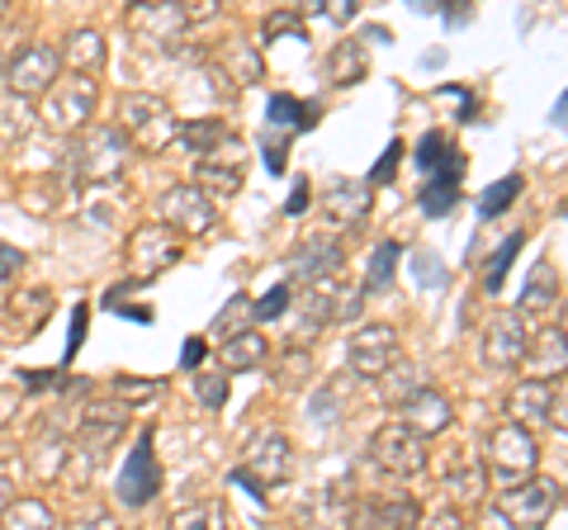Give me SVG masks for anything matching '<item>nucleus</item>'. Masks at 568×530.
<instances>
[{
	"instance_id": "obj_57",
	"label": "nucleus",
	"mask_w": 568,
	"mask_h": 530,
	"mask_svg": "<svg viewBox=\"0 0 568 530\" xmlns=\"http://www.w3.org/2000/svg\"><path fill=\"white\" fill-rule=\"evenodd\" d=\"M0 85H6V58H0Z\"/></svg>"
},
{
	"instance_id": "obj_56",
	"label": "nucleus",
	"mask_w": 568,
	"mask_h": 530,
	"mask_svg": "<svg viewBox=\"0 0 568 530\" xmlns=\"http://www.w3.org/2000/svg\"><path fill=\"white\" fill-rule=\"evenodd\" d=\"M6 14H10V0H0V20H6Z\"/></svg>"
},
{
	"instance_id": "obj_34",
	"label": "nucleus",
	"mask_w": 568,
	"mask_h": 530,
	"mask_svg": "<svg viewBox=\"0 0 568 530\" xmlns=\"http://www.w3.org/2000/svg\"><path fill=\"white\" fill-rule=\"evenodd\" d=\"M526 360H536L545 375H564V360H568V350H564V327H549L540 332V342L536 346H526Z\"/></svg>"
},
{
	"instance_id": "obj_7",
	"label": "nucleus",
	"mask_w": 568,
	"mask_h": 530,
	"mask_svg": "<svg viewBox=\"0 0 568 530\" xmlns=\"http://www.w3.org/2000/svg\"><path fill=\"white\" fill-rule=\"evenodd\" d=\"M559 502H564V488L555 479H530L497 498V517H503L507 530H545Z\"/></svg>"
},
{
	"instance_id": "obj_37",
	"label": "nucleus",
	"mask_w": 568,
	"mask_h": 530,
	"mask_svg": "<svg viewBox=\"0 0 568 530\" xmlns=\"http://www.w3.org/2000/svg\"><path fill=\"white\" fill-rule=\"evenodd\" d=\"M394 271H398V246H394V242H384L379 252L369 256V275H365L361 294H379V289H388V285H394Z\"/></svg>"
},
{
	"instance_id": "obj_41",
	"label": "nucleus",
	"mask_w": 568,
	"mask_h": 530,
	"mask_svg": "<svg viewBox=\"0 0 568 530\" xmlns=\"http://www.w3.org/2000/svg\"><path fill=\"white\" fill-rule=\"evenodd\" d=\"M521 252V233H511L503 246H497V252H493V261H488V275H484V289L488 294H497V289H503V279H507V265H511V256H517Z\"/></svg>"
},
{
	"instance_id": "obj_33",
	"label": "nucleus",
	"mask_w": 568,
	"mask_h": 530,
	"mask_svg": "<svg viewBox=\"0 0 568 530\" xmlns=\"http://www.w3.org/2000/svg\"><path fill=\"white\" fill-rule=\"evenodd\" d=\"M417 521H422V511L407 492L375 502V530H417Z\"/></svg>"
},
{
	"instance_id": "obj_23",
	"label": "nucleus",
	"mask_w": 568,
	"mask_h": 530,
	"mask_svg": "<svg viewBox=\"0 0 568 530\" xmlns=\"http://www.w3.org/2000/svg\"><path fill=\"white\" fill-rule=\"evenodd\" d=\"M265 356H271V342H265L256 327L227 332L223 346H219L223 369H237V375H242V369H261V365H265Z\"/></svg>"
},
{
	"instance_id": "obj_21",
	"label": "nucleus",
	"mask_w": 568,
	"mask_h": 530,
	"mask_svg": "<svg viewBox=\"0 0 568 530\" xmlns=\"http://www.w3.org/2000/svg\"><path fill=\"white\" fill-rule=\"evenodd\" d=\"M58 62L67 67V77H95L104 67V33L100 29H71Z\"/></svg>"
},
{
	"instance_id": "obj_1",
	"label": "nucleus",
	"mask_w": 568,
	"mask_h": 530,
	"mask_svg": "<svg viewBox=\"0 0 568 530\" xmlns=\"http://www.w3.org/2000/svg\"><path fill=\"white\" fill-rule=\"evenodd\" d=\"M133 162V143L119 133V123H91L71 137V152H67V166L81 175L85 185H110L119 181Z\"/></svg>"
},
{
	"instance_id": "obj_48",
	"label": "nucleus",
	"mask_w": 568,
	"mask_h": 530,
	"mask_svg": "<svg viewBox=\"0 0 568 530\" xmlns=\"http://www.w3.org/2000/svg\"><path fill=\"white\" fill-rule=\"evenodd\" d=\"M152 394V379H114V398L129 402V398H148Z\"/></svg>"
},
{
	"instance_id": "obj_20",
	"label": "nucleus",
	"mask_w": 568,
	"mask_h": 530,
	"mask_svg": "<svg viewBox=\"0 0 568 530\" xmlns=\"http://www.w3.org/2000/svg\"><path fill=\"white\" fill-rule=\"evenodd\" d=\"M484 483H488L484 459H469L465 450H455L450 465H446V492H450V502H455L459 517H465L469 507L484 502Z\"/></svg>"
},
{
	"instance_id": "obj_51",
	"label": "nucleus",
	"mask_w": 568,
	"mask_h": 530,
	"mask_svg": "<svg viewBox=\"0 0 568 530\" xmlns=\"http://www.w3.org/2000/svg\"><path fill=\"white\" fill-rule=\"evenodd\" d=\"M77 530H119V517L114 511H91V517H81Z\"/></svg>"
},
{
	"instance_id": "obj_4",
	"label": "nucleus",
	"mask_w": 568,
	"mask_h": 530,
	"mask_svg": "<svg viewBox=\"0 0 568 530\" xmlns=\"http://www.w3.org/2000/svg\"><path fill=\"white\" fill-rule=\"evenodd\" d=\"M95 104H100V81H91V77H58L52 81V91L43 95L39 119L48 123L52 133L77 137L81 129H91Z\"/></svg>"
},
{
	"instance_id": "obj_31",
	"label": "nucleus",
	"mask_w": 568,
	"mask_h": 530,
	"mask_svg": "<svg viewBox=\"0 0 568 530\" xmlns=\"http://www.w3.org/2000/svg\"><path fill=\"white\" fill-rule=\"evenodd\" d=\"M365 72H369L365 43L346 39V43H336V48H332V58H327V77H332V85H355V81H365Z\"/></svg>"
},
{
	"instance_id": "obj_17",
	"label": "nucleus",
	"mask_w": 568,
	"mask_h": 530,
	"mask_svg": "<svg viewBox=\"0 0 568 530\" xmlns=\"http://www.w3.org/2000/svg\"><path fill=\"white\" fill-rule=\"evenodd\" d=\"M342 265H346L342 242L327 237V233H317V237H308V242L294 252L290 271H294L298 285H323V279H336V275H342Z\"/></svg>"
},
{
	"instance_id": "obj_53",
	"label": "nucleus",
	"mask_w": 568,
	"mask_h": 530,
	"mask_svg": "<svg viewBox=\"0 0 568 530\" xmlns=\"http://www.w3.org/2000/svg\"><path fill=\"white\" fill-rule=\"evenodd\" d=\"M10 502H14V479H10V473H0V517H6Z\"/></svg>"
},
{
	"instance_id": "obj_2",
	"label": "nucleus",
	"mask_w": 568,
	"mask_h": 530,
	"mask_svg": "<svg viewBox=\"0 0 568 530\" xmlns=\"http://www.w3.org/2000/svg\"><path fill=\"white\" fill-rule=\"evenodd\" d=\"M540 469V446H536V431L517 427V421H503L488 446H484V473L497 483V488H517V483H530Z\"/></svg>"
},
{
	"instance_id": "obj_14",
	"label": "nucleus",
	"mask_w": 568,
	"mask_h": 530,
	"mask_svg": "<svg viewBox=\"0 0 568 530\" xmlns=\"http://www.w3.org/2000/svg\"><path fill=\"white\" fill-rule=\"evenodd\" d=\"M526 323L511 308H497L488 317V327H484V342H478V350H484V365L488 369H511V365H521L526 360Z\"/></svg>"
},
{
	"instance_id": "obj_5",
	"label": "nucleus",
	"mask_w": 568,
	"mask_h": 530,
	"mask_svg": "<svg viewBox=\"0 0 568 530\" xmlns=\"http://www.w3.org/2000/svg\"><path fill=\"white\" fill-rule=\"evenodd\" d=\"M294 473V446H290V436L275 431V427H261L252 440H246V450H242V469L233 473L237 483L246 488H280L284 479Z\"/></svg>"
},
{
	"instance_id": "obj_35",
	"label": "nucleus",
	"mask_w": 568,
	"mask_h": 530,
	"mask_svg": "<svg viewBox=\"0 0 568 530\" xmlns=\"http://www.w3.org/2000/svg\"><path fill=\"white\" fill-rule=\"evenodd\" d=\"M308 375H313V356L304 346H290L284 350V360H280V369H275V388L280 394H298Z\"/></svg>"
},
{
	"instance_id": "obj_29",
	"label": "nucleus",
	"mask_w": 568,
	"mask_h": 530,
	"mask_svg": "<svg viewBox=\"0 0 568 530\" xmlns=\"http://www.w3.org/2000/svg\"><path fill=\"white\" fill-rule=\"evenodd\" d=\"M33 123H39V114H33V100H20V95L0 91V143H20V137L33 133Z\"/></svg>"
},
{
	"instance_id": "obj_52",
	"label": "nucleus",
	"mask_w": 568,
	"mask_h": 530,
	"mask_svg": "<svg viewBox=\"0 0 568 530\" xmlns=\"http://www.w3.org/2000/svg\"><path fill=\"white\" fill-rule=\"evenodd\" d=\"M398 156H403V143H394V147H388V152H384V162L375 166V175H369V181H375V185H379V181H388V171H394V166H398Z\"/></svg>"
},
{
	"instance_id": "obj_9",
	"label": "nucleus",
	"mask_w": 568,
	"mask_h": 530,
	"mask_svg": "<svg viewBox=\"0 0 568 530\" xmlns=\"http://www.w3.org/2000/svg\"><path fill=\"white\" fill-rule=\"evenodd\" d=\"M58 77H62V62H58V48L52 43H24L6 62V91L20 100H43Z\"/></svg>"
},
{
	"instance_id": "obj_22",
	"label": "nucleus",
	"mask_w": 568,
	"mask_h": 530,
	"mask_svg": "<svg viewBox=\"0 0 568 530\" xmlns=\"http://www.w3.org/2000/svg\"><path fill=\"white\" fill-rule=\"evenodd\" d=\"M213 67L233 81V85H256L265 77V58H261V48L256 43H242V39H227L219 48V58H213Z\"/></svg>"
},
{
	"instance_id": "obj_18",
	"label": "nucleus",
	"mask_w": 568,
	"mask_h": 530,
	"mask_svg": "<svg viewBox=\"0 0 568 530\" xmlns=\"http://www.w3.org/2000/svg\"><path fill=\"white\" fill-rule=\"evenodd\" d=\"M555 402H559V384H549V379H521V384H511V394H507V412H511L517 427L536 431V427H549V412H555Z\"/></svg>"
},
{
	"instance_id": "obj_8",
	"label": "nucleus",
	"mask_w": 568,
	"mask_h": 530,
	"mask_svg": "<svg viewBox=\"0 0 568 530\" xmlns=\"http://www.w3.org/2000/svg\"><path fill=\"white\" fill-rule=\"evenodd\" d=\"M156 208H162V223L175 237H209L219 227V204L200 185H166Z\"/></svg>"
},
{
	"instance_id": "obj_54",
	"label": "nucleus",
	"mask_w": 568,
	"mask_h": 530,
	"mask_svg": "<svg viewBox=\"0 0 568 530\" xmlns=\"http://www.w3.org/2000/svg\"><path fill=\"white\" fill-rule=\"evenodd\" d=\"M200 356H204V342H200V337H190V342H185V365L194 369V365H200Z\"/></svg>"
},
{
	"instance_id": "obj_55",
	"label": "nucleus",
	"mask_w": 568,
	"mask_h": 530,
	"mask_svg": "<svg viewBox=\"0 0 568 530\" xmlns=\"http://www.w3.org/2000/svg\"><path fill=\"white\" fill-rule=\"evenodd\" d=\"M304 204H308V181H298V185H294V200H290V214H298Z\"/></svg>"
},
{
	"instance_id": "obj_45",
	"label": "nucleus",
	"mask_w": 568,
	"mask_h": 530,
	"mask_svg": "<svg viewBox=\"0 0 568 530\" xmlns=\"http://www.w3.org/2000/svg\"><path fill=\"white\" fill-rule=\"evenodd\" d=\"M308 14H323L327 24H351L355 20V0H323V6H308Z\"/></svg>"
},
{
	"instance_id": "obj_30",
	"label": "nucleus",
	"mask_w": 568,
	"mask_h": 530,
	"mask_svg": "<svg viewBox=\"0 0 568 530\" xmlns=\"http://www.w3.org/2000/svg\"><path fill=\"white\" fill-rule=\"evenodd\" d=\"M0 530H58V517L43 498H14L0 517Z\"/></svg>"
},
{
	"instance_id": "obj_19",
	"label": "nucleus",
	"mask_w": 568,
	"mask_h": 530,
	"mask_svg": "<svg viewBox=\"0 0 568 530\" xmlns=\"http://www.w3.org/2000/svg\"><path fill=\"white\" fill-rule=\"evenodd\" d=\"M129 24H133L148 43H156V48H171V43L190 29V24H185V10H181V6H166V0H152V6H133V10H129Z\"/></svg>"
},
{
	"instance_id": "obj_47",
	"label": "nucleus",
	"mask_w": 568,
	"mask_h": 530,
	"mask_svg": "<svg viewBox=\"0 0 568 530\" xmlns=\"http://www.w3.org/2000/svg\"><path fill=\"white\" fill-rule=\"evenodd\" d=\"M20 271H24V252H20V246H6V242H0V279H14Z\"/></svg>"
},
{
	"instance_id": "obj_15",
	"label": "nucleus",
	"mask_w": 568,
	"mask_h": 530,
	"mask_svg": "<svg viewBox=\"0 0 568 530\" xmlns=\"http://www.w3.org/2000/svg\"><path fill=\"white\" fill-rule=\"evenodd\" d=\"M114 492H119L123 507H148L156 492H162V469H156V455H152V431H138V446L129 455V465H123Z\"/></svg>"
},
{
	"instance_id": "obj_50",
	"label": "nucleus",
	"mask_w": 568,
	"mask_h": 530,
	"mask_svg": "<svg viewBox=\"0 0 568 530\" xmlns=\"http://www.w3.org/2000/svg\"><path fill=\"white\" fill-rule=\"evenodd\" d=\"M185 10V24H204V20H213L219 14V6L213 0H190V6H181Z\"/></svg>"
},
{
	"instance_id": "obj_6",
	"label": "nucleus",
	"mask_w": 568,
	"mask_h": 530,
	"mask_svg": "<svg viewBox=\"0 0 568 530\" xmlns=\"http://www.w3.org/2000/svg\"><path fill=\"white\" fill-rule=\"evenodd\" d=\"M123 431H129V402L119 398H95L91 408L81 412V427H77V459H85V469H100L104 455H110Z\"/></svg>"
},
{
	"instance_id": "obj_42",
	"label": "nucleus",
	"mask_w": 568,
	"mask_h": 530,
	"mask_svg": "<svg viewBox=\"0 0 568 530\" xmlns=\"http://www.w3.org/2000/svg\"><path fill=\"white\" fill-rule=\"evenodd\" d=\"M194 398H200L204 408H223L227 402V379L219 375V369H200V375H194Z\"/></svg>"
},
{
	"instance_id": "obj_3",
	"label": "nucleus",
	"mask_w": 568,
	"mask_h": 530,
	"mask_svg": "<svg viewBox=\"0 0 568 530\" xmlns=\"http://www.w3.org/2000/svg\"><path fill=\"white\" fill-rule=\"evenodd\" d=\"M119 133L133 143V152H166L181 133V119L162 95H148V91H133L119 100Z\"/></svg>"
},
{
	"instance_id": "obj_36",
	"label": "nucleus",
	"mask_w": 568,
	"mask_h": 530,
	"mask_svg": "<svg viewBox=\"0 0 568 530\" xmlns=\"http://www.w3.org/2000/svg\"><path fill=\"white\" fill-rule=\"evenodd\" d=\"M417 388H426L422 369L417 365H398V369H388V375H384V402H388V408H403Z\"/></svg>"
},
{
	"instance_id": "obj_39",
	"label": "nucleus",
	"mask_w": 568,
	"mask_h": 530,
	"mask_svg": "<svg viewBox=\"0 0 568 530\" xmlns=\"http://www.w3.org/2000/svg\"><path fill=\"white\" fill-rule=\"evenodd\" d=\"M455 175H459V156H450L446 171H440V181L422 194V208H426V214H446V208L455 204Z\"/></svg>"
},
{
	"instance_id": "obj_49",
	"label": "nucleus",
	"mask_w": 568,
	"mask_h": 530,
	"mask_svg": "<svg viewBox=\"0 0 568 530\" xmlns=\"http://www.w3.org/2000/svg\"><path fill=\"white\" fill-rule=\"evenodd\" d=\"M436 152H446V137L426 133V137H422V156H417V166H426V171L440 166V156H436Z\"/></svg>"
},
{
	"instance_id": "obj_28",
	"label": "nucleus",
	"mask_w": 568,
	"mask_h": 530,
	"mask_svg": "<svg viewBox=\"0 0 568 530\" xmlns=\"http://www.w3.org/2000/svg\"><path fill=\"white\" fill-rule=\"evenodd\" d=\"M67 455H71V446L58 436V431H43L39 440L29 446V469H33V479H43V483H52V479H62V469H67Z\"/></svg>"
},
{
	"instance_id": "obj_44",
	"label": "nucleus",
	"mask_w": 568,
	"mask_h": 530,
	"mask_svg": "<svg viewBox=\"0 0 568 530\" xmlns=\"http://www.w3.org/2000/svg\"><path fill=\"white\" fill-rule=\"evenodd\" d=\"M290 298H294V294H290V285H275V289L265 294V298H261V304H256L252 313L261 317V323H271V317H280L284 308H290Z\"/></svg>"
},
{
	"instance_id": "obj_46",
	"label": "nucleus",
	"mask_w": 568,
	"mask_h": 530,
	"mask_svg": "<svg viewBox=\"0 0 568 530\" xmlns=\"http://www.w3.org/2000/svg\"><path fill=\"white\" fill-rule=\"evenodd\" d=\"M265 33H271V39H280V33H294V39H304L298 10H280V14H271V20H265Z\"/></svg>"
},
{
	"instance_id": "obj_27",
	"label": "nucleus",
	"mask_w": 568,
	"mask_h": 530,
	"mask_svg": "<svg viewBox=\"0 0 568 530\" xmlns=\"http://www.w3.org/2000/svg\"><path fill=\"white\" fill-rule=\"evenodd\" d=\"M559 298V271L549 261H540L536 271H530L526 289H521V304H517V317H540L549 313V304Z\"/></svg>"
},
{
	"instance_id": "obj_32",
	"label": "nucleus",
	"mask_w": 568,
	"mask_h": 530,
	"mask_svg": "<svg viewBox=\"0 0 568 530\" xmlns=\"http://www.w3.org/2000/svg\"><path fill=\"white\" fill-rule=\"evenodd\" d=\"M166 530H227V507L223 502H194V507H181L175 517L166 521Z\"/></svg>"
},
{
	"instance_id": "obj_10",
	"label": "nucleus",
	"mask_w": 568,
	"mask_h": 530,
	"mask_svg": "<svg viewBox=\"0 0 568 530\" xmlns=\"http://www.w3.org/2000/svg\"><path fill=\"white\" fill-rule=\"evenodd\" d=\"M346 365H351V375H361V379H384L388 369L398 365V327H388V323L355 327L346 342Z\"/></svg>"
},
{
	"instance_id": "obj_38",
	"label": "nucleus",
	"mask_w": 568,
	"mask_h": 530,
	"mask_svg": "<svg viewBox=\"0 0 568 530\" xmlns=\"http://www.w3.org/2000/svg\"><path fill=\"white\" fill-rule=\"evenodd\" d=\"M521 185H526L521 175H503V181H493V185L484 190V200H478V214H484V218H497V214H503V208L521 194Z\"/></svg>"
},
{
	"instance_id": "obj_16",
	"label": "nucleus",
	"mask_w": 568,
	"mask_h": 530,
	"mask_svg": "<svg viewBox=\"0 0 568 530\" xmlns=\"http://www.w3.org/2000/svg\"><path fill=\"white\" fill-rule=\"evenodd\" d=\"M450 421H455V408H450V398L440 394V388H417L413 398L398 408V427L403 431H413L417 440H432L440 431H450Z\"/></svg>"
},
{
	"instance_id": "obj_24",
	"label": "nucleus",
	"mask_w": 568,
	"mask_h": 530,
	"mask_svg": "<svg viewBox=\"0 0 568 530\" xmlns=\"http://www.w3.org/2000/svg\"><path fill=\"white\" fill-rule=\"evenodd\" d=\"M336 289H342V279L304 285V294H298V317H304V337H313V332H323L327 323H336Z\"/></svg>"
},
{
	"instance_id": "obj_11",
	"label": "nucleus",
	"mask_w": 568,
	"mask_h": 530,
	"mask_svg": "<svg viewBox=\"0 0 568 530\" xmlns=\"http://www.w3.org/2000/svg\"><path fill=\"white\" fill-rule=\"evenodd\" d=\"M369 459H375L384 473H394V479H417L432 455H426V440L403 431L398 421H384L375 431V440H369Z\"/></svg>"
},
{
	"instance_id": "obj_12",
	"label": "nucleus",
	"mask_w": 568,
	"mask_h": 530,
	"mask_svg": "<svg viewBox=\"0 0 568 530\" xmlns=\"http://www.w3.org/2000/svg\"><path fill=\"white\" fill-rule=\"evenodd\" d=\"M175 261H181V237L166 223H142L129 237V271H138V279L162 275Z\"/></svg>"
},
{
	"instance_id": "obj_43",
	"label": "nucleus",
	"mask_w": 568,
	"mask_h": 530,
	"mask_svg": "<svg viewBox=\"0 0 568 530\" xmlns=\"http://www.w3.org/2000/svg\"><path fill=\"white\" fill-rule=\"evenodd\" d=\"M417 530H469L465 517H459L455 507H436V511H426V517L417 521Z\"/></svg>"
},
{
	"instance_id": "obj_40",
	"label": "nucleus",
	"mask_w": 568,
	"mask_h": 530,
	"mask_svg": "<svg viewBox=\"0 0 568 530\" xmlns=\"http://www.w3.org/2000/svg\"><path fill=\"white\" fill-rule=\"evenodd\" d=\"M265 114H271V129H284V137L298 133V129H308V119H304L308 110H304V104H298L294 95H275Z\"/></svg>"
},
{
	"instance_id": "obj_13",
	"label": "nucleus",
	"mask_w": 568,
	"mask_h": 530,
	"mask_svg": "<svg viewBox=\"0 0 568 530\" xmlns=\"http://www.w3.org/2000/svg\"><path fill=\"white\" fill-rule=\"evenodd\" d=\"M242 166H246V147L233 133L223 147H213L204 162H194V185H200L209 200H227V194L242 190Z\"/></svg>"
},
{
	"instance_id": "obj_26",
	"label": "nucleus",
	"mask_w": 568,
	"mask_h": 530,
	"mask_svg": "<svg viewBox=\"0 0 568 530\" xmlns=\"http://www.w3.org/2000/svg\"><path fill=\"white\" fill-rule=\"evenodd\" d=\"M227 137H233V129H227L223 119H181V133H175V143H181L190 156H204L213 152V147H223Z\"/></svg>"
},
{
	"instance_id": "obj_25",
	"label": "nucleus",
	"mask_w": 568,
	"mask_h": 530,
	"mask_svg": "<svg viewBox=\"0 0 568 530\" xmlns=\"http://www.w3.org/2000/svg\"><path fill=\"white\" fill-rule=\"evenodd\" d=\"M323 208L336 218V223H361L369 214V185L365 181H332L327 194H323Z\"/></svg>"
}]
</instances>
